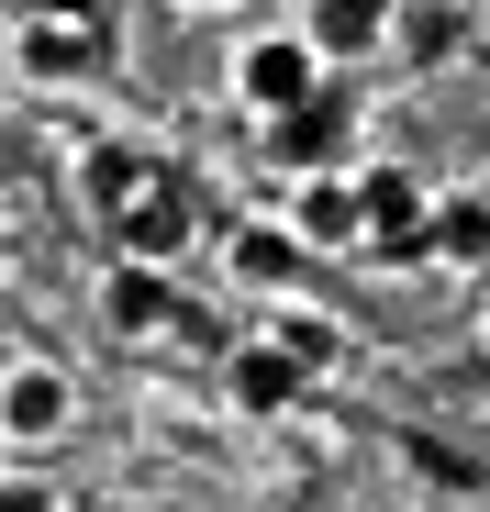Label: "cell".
<instances>
[{
	"label": "cell",
	"instance_id": "cell-12",
	"mask_svg": "<svg viewBox=\"0 0 490 512\" xmlns=\"http://www.w3.org/2000/svg\"><path fill=\"white\" fill-rule=\"evenodd\" d=\"M323 56H335V67H357V56H390V23H401V0H301V12H290Z\"/></svg>",
	"mask_w": 490,
	"mask_h": 512
},
{
	"label": "cell",
	"instance_id": "cell-19",
	"mask_svg": "<svg viewBox=\"0 0 490 512\" xmlns=\"http://www.w3.org/2000/svg\"><path fill=\"white\" fill-rule=\"evenodd\" d=\"M479 56H490V0H479Z\"/></svg>",
	"mask_w": 490,
	"mask_h": 512
},
{
	"label": "cell",
	"instance_id": "cell-5",
	"mask_svg": "<svg viewBox=\"0 0 490 512\" xmlns=\"http://www.w3.org/2000/svg\"><path fill=\"white\" fill-rule=\"evenodd\" d=\"M90 67H101V23H56V12L12 23V78L23 90H78Z\"/></svg>",
	"mask_w": 490,
	"mask_h": 512
},
{
	"label": "cell",
	"instance_id": "cell-10",
	"mask_svg": "<svg viewBox=\"0 0 490 512\" xmlns=\"http://www.w3.org/2000/svg\"><path fill=\"white\" fill-rule=\"evenodd\" d=\"M201 245V212L168 190V179H156L134 212H112V256H145V268H179V256Z\"/></svg>",
	"mask_w": 490,
	"mask_h": 512
},
{
	"label": "cell",
	"instance_id": "cell-1",
	"mask_svg": "<svg viewBox=\"0 0 490 512\" xmlns=\"http://www.w3.org/2000/svg\"><path fill=\"white\" fill-rule=\"evenodd\" d=\"M323 78H335V56H323L301 23H257V34L234 45L223 90H234V112H257V123H290V112H312V101H323Z\"/></svg>",
	"mask_w": 490,
	"mask_h": 512
},
{
	"label": "cell",
	"instance_id": "cell-20",
	"mask_svg": "<svg viewBox=\"0 0 490 512\" xmlns=\"http://www.w3.org/2000/svg\"><path fill=\"white\" fill-rule=\"evenodd\" d=\"M0 245H12V201H0Z\"/></svg>",
	"mask_w": 490,
	"mask_h": 512
},
{
	"label": "cell",
	"instance_id": "cell-15",
	"mask_svg": "<svg viewBox=\"0 0 490 512\" xmlns=\"http://www.w3.org/2000/svg\"><path fill=\"white\" fill-rule=\"evenodd\" d=\"M0 512H67L45 468H0Z\"/></svg>",
	"mask_w": 490,
	"mask_h": 512
},
{
	"label": "cell",
	"instance_id": "cell-4",
	"mask_svg": "<svg viewBox=\"0 0 490 512\" xmlns=\"http://www.w3.org/2000/svg\"><path fill=\"white\" fill-rule=\"evenodd\" d=\"M357 201H368V256H424V234H435V179H424V167L368 156L357 167Z\"/></svg>",
	"mask_w": 490,
	"mask_h": 512
},
{
	"label": "cell",
	"instance_id": "cell-8",
	"mask_svg": "<svg viewBox=\"0 0 490 512\" xmlns=\"http://www.w3.org/2000/svg\"><path fill=\"white\" fill-rule=\"evenodd\" d=\"M424 256H435L446 279H490V190H479V179H446V190H435Z\"/></svg>",
	"mask_w": 490,
	"mask_h": 512
},
{
	"label": "cell",
	"instance_id": "cell-2",
	"mask_svg": "<svg viewBox=\"0 0 490 512\" xmlns=\"http://www.w3.org/2000/svg\"><path fill=\"white\" fill-rule=\"evenodd\" d=\"M67 435H78V379H67L56 357H12V368H0V446L45 457V446H67Z\"/></svg>",
	"mask_w": 490,
	"mask_h": 512
},
{
	"label": "cell",
	"instance_id": "cell-3",
	"mask_svg": "<svg viewBox=\"0 0 490 512\" xmlns=\"http://www.w3.org/2000/svg\"><path fill=\"white\" fill-rule=\"evenodd\" d=\"M279 223L312 256H368V201H357V167H301L279 190Z\"/></svg>",
	"mask_w": 490,
	"mask_h": 512
},
{
	"label": "cell",
	"instance_id": "cell-6",
	"mask_svg": "<svg viewBox=\"0 0 490 512\" xmlns=\"http://www.w3.org/2000/svg\"><path fill=\"white\" fill-rule=\"evenodd\" d=\"M101 323L123 346H156V334L179 323V268H145V256H112L101 268Z\"/></svg>",
	"mask_w": 490,
	"mask_h": 512
},
{
	"label": "cell",
	"instance_id": "cell-13",
	"mask_svg": "<svg viewBox=\"0 0 490 512\" xmlns=\"http://www.w3.org/2000/svg\"><path fill=\"white\" fill-rule=\"evenodd\" d=\"M468 45H479V12H457V0H401V23H390V56L413 67V78L457 67Z\"/></svg>",
	"mask_w": 490,
	"mask_h": 512
},
{
	"label": "cell",
	"instance_id": "cell-9",
	"mask_svg": "<svg viewBox=\"0 0 490 512\" xmlns=\"http://www.w3.org/2000/svg\"><path fill=\"white\" fill-rule=\"evenodd\" d=\"M156 179H168V167H156L134 134H90V145H78V201H90L101 223H112V212H134Z\"/></svg>",
	"mask_w": 490,
	"mask_h": 512
},
{
	"label": "cell",
	"instance_id": "cell-18",
	"mask_svg": "<svg viewBox=\"0 0 490 512\" xmlns=\"http://www.w3.org/2000/svg\"><path fill=\"white\" fill-rule=\"evenodd\" d=\"M179 12H234V0H179Z\"/></svg>",
	"mask_w": 490,
	"mask_h": 512
},
{
	"label": "cell",
	"instance_id": "cell-17",
	"mask_svg": "<svg viewBox=\"0 0 490 512\" xmlns=\"http://www.w3.org/2000/svg\"><path fill=\"white\" fill-rule=\"evenodd\" d=\"M479 357H490V279H479Z\"/></svg>",
	"mask_w": 490,
	"mask_h": 512
},
{
	"label": "cell",
	"instance_id": "cell-14",
	"mask_svg": "<svg viewBox=\"0 0 490 512\" xmlns=\"http://www.w3.org/2000/svg\"><path fill=\"white\" fill-rule=\"evenodd\" d=\"M257 334H268V346H290V357H301L312 379H335V368H346V323L323 312V301H301V290H279Z\"/></svg>",
	"mask_w": 490,
	"mask_h": 512
},
{
	"label": "cell",
	"instance_id": "cell-7",
	"mask_svg": "<svg viewBox=\"0 0 490 512\" xmlns=\"http://www.w3.org/2000/svg\"><path fill=\"white\" fill-rule=\"evenodd\" d=\"M301 390H312V368H301L290 346H268V334H245V346L223 357V401H234V412H257V423L301 412Z\"/></svg>",
	"mask_w": 490,
	"mask_h": 512
},
{
	"label": "cell",
	"instance_id": "cell-16",
	"mask_svg": "<svg viewBox=\"0 0 490 512\" xmlns=\"http://www.w3.org/2000/svg\"><path fill=\"white\" fill-rule=\"evenodd\" d=\"M23 12H56V23H112V0H23Z\"/></svg>",
	"mask_w": 490,
	"mask_h": 512
},
{
	"label": "cell",
	"instance_id": "cell-11",
	"mask_svg": "<svg viewBox=\"0 0 490 512\" xmlns=\"http://www.w3.org/2000/svg\"><path fill=\"white\" fill-rule=\"evenodd\" d=\"M301 256H312V245H301L279 212H245V223L223 234V268H234V290H268V301L301 279Z\"/></svg>",
	"mask_w": 490,
	"mask_h": 512
}]
</instances>
